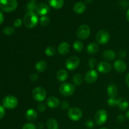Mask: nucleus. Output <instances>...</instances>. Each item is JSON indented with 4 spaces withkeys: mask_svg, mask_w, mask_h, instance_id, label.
I'll return each instance as SVG.
<instances>
[{
    "mask_svg": "<svg viewBox=\"0 0 129 129\" xmlns=\"http://www.w3.org/2000/svg\"><path fill=\"white\" fill-rule=\"evenodd\" d=\"M117 120L118 122H120V123H122V122H124V120H125L124 115L122 114L118 115L117 117Z\"/></svg>",
    "mask_w": 129,
    "mask_h": 129,
    "instance_id": "43",
    "label": "nucleus"
},
{
    "mask_svg": "<svg viewBox=\"0 0 129 129\" xmlns=\"http://www.w3.org/2000/svg\"><path fill=\"white\" fill-rule=\"evenodd\" d=\"M18 3L16 0H0V8L5 12H11L16 9Z\"/></svg>",
    "mask_w": 129,
    "mask_h": 129,
    "instance_id": "2",
    "label": "nucleus"
},
{
    "mask_svg": "<svg viewBox=\"0 0 129 129\" xmlns=\"http://www.w3.org/2000/svg\"><path fill=\"white\" fill-rule=\"evenodd\" d=\"M80 63L79 57L76 56H72L68 58L65 62L66 67L70 71H73L78 68Z\"/></svg>",
    "mask_w": 129,
    "mask_h": 129,
    "instance_id": "10",
    "label": "nucleus"
},
{
    "mask_svg": "<svg viewBox=\"0 0 129 129\" xmlns=\"http://www.w3.org/2000/svg\"><path fill=\"white\" fill-rule=\"evenodd\" d=\"M99 50V46L96 43H91L87 47V52L89 54H94L98 52Z\"/></svg>",
    "mask_w": 129,
    "mask_h": 129,
    "instance_id": "25",
    "label": "nucleus"
},
{
    "mask_svg": "<svg viewBox=\"0 0 129 129\" xmlns=\"http://www.w3.org/2000/svg\"><path fill=\"white\" fill-rule=\"evenodd\" d=\"M85 125L88 128H92L94 127V122L92 120H88L85 122Z\"/></svg>",
    "mask_w": 129,
    "mask_h": 129,
    "instance_id": "38",
    "label": "nucleus"
},
{
    "mask_svg": "<svg viewBox=\"0 0 129 129\" xmlns=\"http://www.w3.org/2000/svg\"><path fill=\"white\" fill-rule=\"evenodd\" d=\"M24 25L28 28L35 27L39 23V17L35 12H28L23 19Z\"/></svg>",
    "mask_w": 129,
    "mask_h": 129,
    "instance_id": "1",
    "label": "nucleus"
},
{
    "mask_svg": "<svg viewBox=\"0 0 129 129\" xmlns=\"http://www.w3.org/2000/svg\"><path fill=\"white\" fill-rule=\"evenodd\" d=\"M115 69L118 73H123L127 69V65L125 62L122 60H117L113 64Z\"/></svg>",
    "mask_w": 129,
    "mask_h": 129,
    "instance_id": "15",
    "label": "nucleus"
},
{
    "mask_svg": "<svg viewBox=\"0 0 129 129\" xmlns=\"http://www.w3.org/2000/svg\"><path fill=\"white\" fill-rule=\"evenodd\" d=\"M91 28L88 25H81L77 30V36L81 40H85L89 36Z\"/></svg>",
    "mask_w": 129,
    "mask_h": 129,
    "instance_id": "6",
    "label": "nucleus"
},
{
    "mask_svg": "<svg viewBox=\"0 0 129 129\" xmlns=\"http://www.w3.org/2000/svg\"><path fill=\"white\" fill-rule=\"evenodd\" d=\"M88 65H89V68H91V69L95 68L97 65V61L94 58H91L89 59V61H88Z\"/></svg>",
    "mask_w": 129,
    "mask_h": 129,
    "instance_id": "34",
    "label": "nucleus"
},
{
    "mask_svg": "<svg viewBox=\"0 0 129 129\" xmlns=\"http://www.w3.org/2000/svg\"><path fill=\"white\" fill-rule=\"evenodd\" d=\"M107 94L111 98H115L118 94V88L114 84H110L107 88Z\"/></svg>",
    "mask_w": 129,
    "mask_h": 129,
    "instance_id": "17",
    "label": "nucleus"
},
{
    "mask_svg": "<svg viewBox=\"0 0 129 129\" xmlns=\"http://www.w3.org/2000/svg\"><path fill=\"white\" fill-rule=\"evenodd\" d=\"M75 91V86L69 83H64L59 87V92L64 96H70Z\"/></svg>",
    "mask_w": 129,
    "mask_h": 129,
    "instance_id": "4",
    "label": "nucleus"
},
{
    "mask_svg": "<svg viewBox=\"0 0 129 129\" xmlns=\"http://www.w3.org/2000/svg\"><path fill=\"white\" fill-rule=\"evenodd\" d=\"M68 78V73L65 69H60L56 74V78L59 81L64 82Z\"/></svg>",
    "mask_w": 129,
    "mask_h": 129,
    "instance_id": "20",
    "label": "nucleus"
},
{
    "mask_svg": "<svg viewBox=\"0 0 129 129\" xmlns=\"http://www.w3.org/2000/svg\"><path fill=\"white\" fill-rule=\"evenodd\" d=\"M23 23V21L21 20V19H16V20H15V21H14V25H15L16 27H20V26L22 25V24Z\"/></svg>",
    "mask_w": 129,
    "mask_h": 129,
    "instance_id": "36",
    "label": "nucleus"
},
{
    "mask_svg": "<svg viewBox=\"0 0 129 129\" xmlns=\"http://www.w3.org/2000/svg\"><path fill=\"white\" fill-rule=\"evenodd\" d=\"M85 1L86 3H91L93 1V0H85Z\"/></svg>",
    "mask_w": 129,
    "mask_h": 129,
    "instance_id": "49",
    "label": "nucleus"
},
{
    "mask_svg": "<svg viewBox=\"0 0 129 129\" xmlns=\"http://www.w3.org/2000/svg\"><path fill=\"white\" fill-rule=\"evenodd\" d=\"M110 36L109 33L104 30L98 31L96 35V40L100 45H105L107 44L110 40Z\"/></svg>",
    "mask_w": 129,
    "mask_h": 129,
    "instance_id": "7",
    "label": "nucleus"
},
{
    "mask_svg": "<svg viewBox=\"0 0 129 129\" xmlns=\"http://www.w3.org/2000/svg\"><path fill=\"white\" fill-rule=\"evenodd\" d=\"M73 83L75 85L79 86L82 84L83 83V78H82V76L81 74H75V75L73 76Z\"/></svg>",
    "mask_w": 129,
    "mask_h": 129,
    "instance_id": "28",
    "label": "nucleus"
},
{
    "mask_svg": "<svg viewBox=\"0 0 129 129\" xmlns=\"http://www.w3.org/2000/svg\"><path fill=\"white\" fill-rule=\"evenodd\" d=\"M30 79L32 82H35L38 80V79H39V76H38L37 74L33 73V74H31V75L30 76Z\"/></svg>",
    "mask_w": 129,
    "mask_h": 129,
    "instance_id": "39",
    "label": "nucleus"
},
{
    "mask_svg": "<svg viewBox=\"0 0 129 129\" xmlns=\"http://www.w3.org/2000/svg\"><path fill=\"white\" fill-rule=\"evenodd\" d=\"M5 115V107L0 105V119L3 118Z\"/></svg>",
    "mask_w": 129,
    "mask_h": 129,
    "instance_id": "42",
    "label": "nucleus"
},
{
    "mask_svg": "<svg viewBox=\"0 0 129 129\" xmlns=\"http://www.w3.org/2000/svg\"><path fill=\"white\" fill-rule=\"evenodd\" d=\"M49 3L54 9H60L64 5V0H49Z\"/></svg>",
    "mask_w": 129,
    "mask_h": 129,
    "instance_id": "24",
    "label": "nucleus"
},
{
    "mask_svg": "<svg viewBox=\"0 0 129 129\" xmlns=\"http://www.w3.org/2000/svg\"><path fill=\"white\" fill-rule=\"evenodd\" d=\"M37 110L40 112H44L45 110V106L43 103H39L37 105Z\"/></svg>",
    "mask_w": 129,
    "mask_h": 129,
    "instance_id": "40",
    "label": "nucleus"
},
{
    "mask_svg": "<svg viewBox=\"0 0 129 129\" xmlns=\"http://www.w3.org/2000/svg\"><path fill=\"white\" fill-rule=\"evenodd\" d=\"M100 129H108V128H100Z\"/></svg>",
    "mask_w": 129,
    "mask_h": 129,
    "instance_id": "50",
    "label": "nucleus"
},
{
    "mask_svg": "<svg viewBox=\"0 0 129 129\" xmlns=\"http://www.w3.org/2000/svg\"><path fill=\"white\" fill-rule=\"evenodd\" d=\"M37 6V4L35 1H31L27 3L26 10H27L28 12H34V11L36 10Z\"/></svg>",
    "mask_w": 129,
    "mask_h": 129,
    "instance_id": "29",
    "label": "nucleus"
},
{
    "mask_svg": "<svg viewBox=\"0 0 129 129\" xmlns=\"http://www.w3.org/2000/svg\"><path fill=\"white\" fill-rule=\"evenodd\" d=\"M40 23L42 26H47L50 25V20L48 16H42L40 18Z\"/></svg>",
    "mask_w": 129,
    "mask_h": 129,
    "instance_id": "30",
    "label": "nucleus"
},
{
    "mask_svg": "<svg viewBox=\"0 0 129 129\" xmlns=\"http://www.w3.org/2000/svg\"><path fill=\"white\" fill-rule=\"evenodd\" d=\"M50 7L49 6V5H47V4L44 3H39L37 5L36 8V12L38 15H41L42 16H45L46 15H47L49 12H50Z\"/></svg>",
    "mask_w": 129,
    "mask_h": 129,
    "instance_id": "12",
    "label": "nucleus"
},
{
    "mask_svg": "<svg viewBox=\"0 0 129 129\" xmlns=\"http://www.w3.org/2000/svg\"><path fill=\"white\" fill-rule=\"evenodd\" d=\"M125 83L127 84V86L129 88V73L127 74V76L125 77Z\"/></svg>",
    "mask_w": 129,
    "mask_h": 129,
    "instance_id": "45",
    "label": "nucleus"
},
{
    "mask_svg": "<svg viewBox=\"0 0 129 129\" xmlns=\"http://www.w3.org/2000/svg\"><path fill=\"white\" fill-rule=\"evenodd\" d=\"M86 10V5L83 2H78L73 6V10L77 14H82Z\"/></svg>",
    "mask_w": 129,
    "mask_h": 129,
    "instance_id": "22",
    "label": "nucleus"
},
{
    "mask_svg": "<svg viewBox=\"0 0 129 129\" xmlns=\"http://www.w3.org/2000/svg\"><path fill=\"white\" fill-rule=\"evenodd\" d=\"M69 50H70V45L66 42H64L59 44L57 48L58 52L62 55H66L67 54H68Z\"/></svg>",
    "mask_w": 129,
    "mask_h": 129,
    "instance_id": "16",
    "label": "nucleus"
},
{
    "mask_svg": "<svg viewBox=\"0 0 129 129\" xmlns=\"http://www.w3.org/2000/svg\"><path fill=\"white\" fill-rule=\"evenodd\" d=\"M4 20H5V16L3 13L0 11V25H1L4 22Z\"/></svg>",
    "mask_w": 129,
    "mask_h": 129,
    "instance_id": "44",
    "label": "nucleus"
},
{
    "mask_svg": "<svg viewBox=\"0 0 129 129\" xmlns=\"http://www.w3.org/2000/svg\"><path fill=\"white\" fill-rule=\"evenodd\" d=\"M107 103H108V106H110V107H115V106H117V99H116V98H109Z\"/></svg>",
    "mask_w": 129,
    "mask_h": 129,
    "instance_id": "33",
    "label": "nucleus"
},
{
    "mask_svg": "<svg viewBox=\"0 0 129 129\" xmlns=\"http://www.w3.org/2000/svg\"><path fill=\"white\" fill-rule=\"evenodd\" d=\"M38 125H39V128L42 129L43 128H44V124H43V123H42V122L39 123H38Z\"/></svg>",
    "mask_w": 129,
    "mask_h": 129,
    "instance_id": "46",
    "label": "nucleus"
},
{
    "mask_svg": "<svg viewBox=\"0 0 129 129\" xmlns=\"http://www.w3.org/2000/svg\"><path fill=\"white\" fill-rule=\"evenodd\" d=\"M47 67V64L45 60H40L35 64V69L39 73H43L45 71Z\"/></svg>",
    "mask_w": 129,
    "mask_h": 129,
    "instance_id": "23",
    "label": "nucleus"
},
{
    "mask_svg": "<svg viewBox=\"0 0 129 129\" xmlns=\"http://www.w3.org/2000/svg\"><path fill=\"white\" fill-rule=\"evenodd\" d=\"M22 129H37V127L34 123H27L24 125Z\"/></svg>",
    "mask_w": 129,
    "mask_h": 129,
    "instance_id": "35",
    "label": "nucleus"
},
{
    "mask_svg": "<svg viewBox=\"0 0 129 129\" xmlns=\"http://www.w3.org/2000/svg\"><path fill=\"white\" fill-rule=\"evenodd\" d=\"M126 18H127V20L129 21V9L128 10V11H127V14H126Z\"/></svg>",
    "mask_w": 129,
    "mask_h": 129,
    "instance_id": "47",
    "label": "nucleus"
},
{
    "mask_svg": "<svg viewBox=\"0 0 129 129\" xmlns=\"http://www.w3.org/2000/svg\"><path fill=\"white\" fill-rule=\"evenodd\" d=\"M108 118V113L107 111L103 109H100L94 115L95 122L99 125H102L106 123Z\"/></svg>",
    "mask_w": 129,
    "mask_h": 129,
    "instance_id": "8",
    "label": "nucleus"
},
{
    "mask_svg": "<svg viewBox=\"0 0 129 129\" xmlns=\"http://www.w3.org/2000/svg\"><path fill=\"white\" fill-rule=\"evenodd\" d=\"M69 103L67 101H63L60 104V107L62 110H67L69 108Z\"/></svg>",
    "mask_w": 129,
    "mask_h": 129,
    "instance_id": "37",
    "label": "nucleus"
},
{
    "mask_svg": "<svg viewBox=\"0 0 129 129\" xmlns=\"http://www.w3.org/2000/svg\"><path fill=\"white\" fill-rule=\"evenodd\" d=\"M3 105L8 109H13L17 107L18 104V99L13 95H8L3 100Z\"/></svg>",
    "mask_w": 129,
    "mask_h": 129,
    "instance_id": "3",
    "label": "nucleus"
},
{
    "mask_svg": "<svg viewBox=\"0 0 129 129\" xmlns=\"http://www.w3.org/2000/svg\"><path fill=\"white\" fill-rule=\"evenodd\" d=\"M117 106L120 110L125 111L128 108V102L124 98H119L117 99Z\"/></svg>",
    "mask_w": 129,
    "mask_h": 129,
    "instance_id": "21",
    "label": "nucleus"
},
{
    "mask_svg": "<svg viewBox=\"0 0 129 129\" xmlns=\"http://www.w3.org/2000/svg\"><path fill=\"white\" fill-rule=\"evenodd\" d=\"M73 48L76 51L80 52L83 51V49H84V45L80 40H76L73 44Z\"/></svg>",
    "mask_w": 129,
    "mask_h": 129,
    "instance_id": "27",
    "label": "nucleus"
},
{
    "mask_svg": "<svg viewBox=\"0 0 129 129\" xmlns=\"http://www.w3.org/2000/svg\"><path fill=\"white\" fill-rule=\"evenodd\" d=\"M25 116L28 120L30 122H34V121L36 120V119L37 118L38 115L35 110H34L33 108H30L26 112Z\"/></svg>",
    "mask_w": 129,
    "mask_h": 129,
    "instance_id": "19",
    "label": "nucleus"
},
{
    "mask_svg": "<svg viewBox=\"0 0 129 129\" xmlns=\"http://www.w3.org/2000/svg\"><path fill=\"white\" fill-rule=\"evenodd\" d=\"M47 127L48 129H58L59 124L54 118H50L47 122Z\"/></svg>",
    "mask_w": 129,
    "mask_h": 129,
    "instance_id": "26",
    "label": "nucleus"
},
{
    "mask_svg": "<svg viewBox=\"0 0 129 129\" xmlns=\"http://www.w3.org/2000/svg\"><path fill=\"white\" fill-rule=\"evenodd\" d=\"M98 78V74L96 71L94 70V69H91L88 71L86 74L84 79L87 83L89 84H93L94 82L96 81Z\"/></svg>",
    "mask_w": 129,
    "mask_h": 129,
    "instance_id": "11",
    "label": "nucleus"
},
{
    "mask_svg": "<svg viewBox=\"0 0 129 129\" xmlns=\"http://www.w3.org/2000/svg\"><path fill=\"white\" fill-rule=\"evenodd\" d=\"M3 32L6 35H12L15 33V29L11 26H7L3 29Z\"/></svg>",
    "mask_w": 129,
    "mask_h": 129,
    "instance_id": "32",
    "label": "nucleus"
},
{
    "mask_svg": "<svg viewBox=\"0 0 129 129\" xmlns=\"http://www.w3.org/2000/svg\"><path fill=\"white\" fill-rule=\"evenodd\" d=\"M102 57H103V59L107 61H113L116 57V53L113 50L107 49L103 52L102 54Z\"/></svg>",
    "mask_w": 129,
    "mask_h": 129,
    "instance_id": "14",
    "label": "nucleus"
},
{
    "mask_svg": "<svg viewBox=\"0 0 129 129\" xmlns=\"http://www.w3.org/2000/svg\"><path fill=\"white\" fill-rule=\"evenodd\" d=\"M126 117H127L128 119H129V110L127 111V113H126Z\"/></svg>",
    "mask_w": 129,
    "mask_h": 129,
    "instance_id": "48",
    "label": "nucleus"
},
{
    "mask_svg": "<svg viewBox=\"0 0 129 129\" xmlns=\"http://www.w3.org/2000/svg\"><path fill=\"white\" fill-rule=\"evenodd\" d=\"M47 105L51 108H57L60 105V101L56 97L50 96L47 100Z\"/></svg>",
    "mask_w": 129,
    "mask_h": 129,
    "instance_id": "18",
    "label": "nucleus"
},
{
    "mask_svg": "<svg viewBox=\"0 0 129 129\" xmlns=\"http://www.w3.org/2000/svg\"><path fill=\"white\" fill-rule=\"evenodd\" d=\"M31 1H37V0H31Z\"/></svg>",
    "mask_w": 129,
    "mask_h": 129,
    "instance_id": "51",
    "label": "nucleus"
},
{
    "mask_svg": "<svg viewBox=\"0 0 129 129\" xmlns=\"http://www.w3.org/2000/svg\"><path fill=\"white\" fill-rule=\"evenodd\" d=\"M45 53L48 57L53 56V55H55V49L52 46L48 47H47L46 49H45Z\"/></svg>",
    "mask_w": 129,
    "mask_h": 129,
    "instance_id": "31",
    "label": "nucleus"
},
{
    "mask_svg": "<svg viewBox=\"0 0 129 129\" xmlns=\"http://www.w3.org/2000/svg\"><path fill=\"white\" fill-rule=\"evenodd\" d=\"M68 117L73 121H78L83 117L81 110L77 107H72L68 112Z\"/></svg>",
    "mask_w": 129,
    "mask_h": 129,
    "instance_id": "9",
    "label": "nucleus"
},
{
    "mask_svg": "<svg viewBox=\"0 0 129 129\" xmlns=\"http://www.w3.org/2000/svg\"><path fill=\"white\" fill-rule=\"evenodd\" d=\"M118 56H119L120 57L122 58V59H123V58H125L126 57V55H127V52H126L125 50H123V49H122V50H120L119 52H118Z\"/></svg>",
    "mask_w": 129,
    "mask_h": 129,
    "instance_id": "41",
    "label": "nucleus"
},
{
    "mask_svg": "<svg viewBox=\"0 0 129 129\" xmlns=\"http://www.w3.org/2000/svg\"><path fill=\"white\" fill-rule=\"evenodd\" d=\"M47 92L42 87H37L32 91V96L35 100L37 102H43L46 98Z\"/></svg>",
    "mask_w": 129,
    "mask_h": 129,
    "instance_id": "5",
    "label": "nucleus"
},
{
    "mask_svg": "<svg viewBox=\"0 0 129 129\" xmlns=\"http://www.w3.org/2000/svg\"><path fill=\"white\" fill-rule=\"evenodd\" d=\"M112 66L108 62L102 61L98 64V70L100 73L107 74L112 71Z\"/></svg>",
    "mask_w": 129,
    "mask_h": 129,
    "instance_id": "13",
    "label": "nucleus"
},
{
    "mask_svg": "<svg viewBox=\"0 0 129 129\" xmlns=\"http://www.w3.org/2000/svg\"><path fill=\"white\" fill-rule=\"evenodd\" d=\"M128 5H129V2H128Z\"/></svg>",
    "mask_w": 129,
    "mask_h": 129,
    "instance_id": "52",
    "label": "nucleus"
}]
</instances>
